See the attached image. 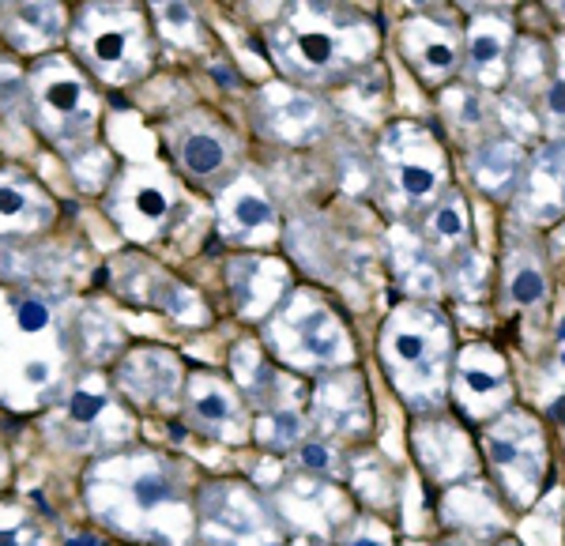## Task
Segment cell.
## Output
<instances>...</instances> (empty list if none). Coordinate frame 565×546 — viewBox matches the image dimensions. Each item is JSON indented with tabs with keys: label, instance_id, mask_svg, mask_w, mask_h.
Returning a JSON list of instances; mask_svg holds the SVG:
<instances>
[{
	"label": "cell",
	"instance_id": "484cf974",
	"mask_svg": "<svg viewBox=\"0 0 565 546\" xmlns=\"http://www.w3.org/2000/svg\"><path fill=\"white\" fill-rule=\"evenodd\" d=\"M154 20H159L162 34L170 42H181V45H193V34H196V12L189 4H154Z\"/></svg>",
	"mask_w": 565,
	"mask_h": 546
},
{
	"label": "cell",
	"instance_id": "277c9868",
	"mask_svg": "<svg viewBox=\"0 0 565 546\" xmlns=\"http://www.w3.org/2000/svg\"><path fill=\"white\" fill-rule=\"evenodd\" d=\"M79 61L106 84H129L148 72V26L132 4H87L72 20Z\"/></svg>",
	"mask_w": 565,
	"mask_h": 546
},
{
	"label": "cell",
	"instance_id": "9c48e42d",
	"mask_svg": "<svg viewBox=\"0 0 565 546\" xmlns=\"http://www.w3.org/2000/svg\"><path fill=\"white\" fill-rule=\"evenodd\" d=\"M57 204L45 189L23 170H0V238H20L53 223Z\"/></svg>",
	"mask_w": 565,
	"mask_h": 546
},
{
	"label": "cell",
	"instance_id": "4316f807",
	"mask_svg": "<svg viewBox=\"0 0 565 546\" xmlns=\"http://www.w3.org/2000/svg\"><path fill=\"white\" fill-rule=\"evenodd\" d=\"M543 295H546L543 271L535 268V264H521V268L513 271V279H509V298L527 309V306H540Z\"/></svg>",
	"mask_w": 565,
	"mask_h": 546
},
{
	"label": "cell",
	"instance_id": "d6986e66",
	"mask_svg": "<svg viewBox=\"0 0 565 546\" xmlns=\"http://www.w3.org/2000/svg\"><path fill=\"white\" fill-rule=\"evenodd\" d=\"M178 159L193 178H212L226 167L231 148L215 129H185L178 136Z\"/></svg>",
	"mask_w": 565,
	"mask_h": 546
},
{
	"label": "cell",
	"instance_id": "6da1fadb",
	"mask_svg": "<svg viewBox=\"0 0 565 546\" xmlns=\"http://www.w3.org/2000/svg\"><path fill=\"white\" fill-rule=\"evenodd\" d=\"M84 505L106 532L136 543L185 546L193 539V497L174 463L154 452H109L84 471Z\"/></svg>",
	"mask_w": 565,
	"mask_h": 546
},
{
	"label": "cell",
	"instance_id": "ac0fdd59",
	"mask_svg": "<svg viewBox=\"0 0 565 546\" xmlns=\"http://www.w3.org/2000/svg\"><path fill=\"white\" fill-rule=\"evenodd\" d=\"M457 388H460V399L471 407V411H490V407L501 404L505 396V370L494 354H468L460 366V377H457Z\"/></svg>",
	"mask_w": 565,
	"mask_h": 546
},
{
	"label": "cell",
	"instance_id": "d6a6232c",
	"mask_svg": "<svg viewBox=\"0 0 565 546\" xmlns=\"http://www.w3.org/2000/svg\"><path fill=\"white\" fill-rule=\"evenodd\" d=\"M558 12H562V15H565V4H558Z\"/></svg>",
	"mask_w": 565,
	"mask_h": 546
},
{
	"label": "cell",
	"instance_id": "f1b7e54d",
	"mask_svg": "<svg viewBox=\"0 0 565 546\" xmlns=\"http://www.w3.org/2000/svg\"><path fill=\"white\" fill-rule=\"evenodd\" d=\"M302 463L313 471H328L332 468V452L321 449V445H302Z\"/></svg>",
	"mask_w": 565,
	"mask_h": 546
},
{
	"label": "cell",
	"instance_id": "30bf717a",
	"mask_svg": "<svg viewBox=\"0 0 565 546\" xmlns=\"http://www.w3.org/2000/svg\"><path fill=\"white\" fill-rule=\"evenodd\" d=\"M185 407L196 430L207 437H218V441H242L245 430H249L242 396L231 393L223 381L204 377V373H196V377L189 381Z\"/></svg>",
	"mask_w": 565,
	"mask_h": 546
},
{
	"label": "cell",
	"instance_id": "52a82bcc",
	"mask_svg": "<svg viewBox=\"0 0 565 546\" xmlns=\"http://www.w3.org/2000/svg\"><path fill=\"white\" fill-rule=\"evenodd\" d=\"M276 347L282 351V358L298 362V366H328V362L348 358L340 324L317 306H290V313L279 317Z\"/></svg>",
	"mask_w": 565,
	"mask_h": 546
},
{
	"label": "cell",
	"instance_id": "603a6c76",
	"mask_svg": "<svg viewBox=\"0 0 565 546\" xmlns=\"http://www.w3.org/2000/svg\"><path fill=\"white\" fill-rule=\"evenodd\" d=\"M516 167H521V159H516L513 143H487V148H479L476 159H471V170H476V178L490 193H505L516 178Z\"/></svg>",
	"mask_w": 565,
	"mask_h": 546
},
{
	"label": "cell",
	"instance_id": "ffe728a7",
	"mask_svg": "<svg viewBox=\"0 0 565 546\" xmlns=\"http://www.w3.org/2000/svg\"><path fill=\"white\" fill-rule=\"evenodd\" d=\"M407 45H412V57H418V65L430 76H441V72L457 65V42H452L449 31H441L434 23L407 26Z\"/></svg>",
	"mask_w": 565,
	"mask_h": 546
},
{
	"label": "cell",
	"instance_id": "4dcf8cb0",
	"mask_svg": "<svg viewBox=\"0 0 565 546\" xmlns=\"http://www.w3.org/2000/svg\"><path fill=\"white\" fill-rule=\"evenodd\" d=\"M546 106H551L554 121H565V72H562L558 84L551 87V98H546Z\"/></svg>",
	"mask_w": 565,
	"mask_h": 546
},
{
	"label": "cell",
	"instance_id": "1f68e13d",
	"mask_svg": "<svg viewBox=\"0 0 565 546\" xmlns=\"http://www.w3.org/2000/svg\"><path fill=\"white\" fill-rule=\"evenodd\" d=\"M8 475H12V460H8V449H4V441H0V490L8 486Z\"/></svg>",
	"mask_w": 565,
	"mask_h": 546
},
{
	"label": "cell",
	"instance_id": "8992f818",
	"mask_svg": "<svg viewBox=\"0 0 565 546\" xmlns=\"http://www.w3.org/2000/svg\"><path fill=\"white\" fill-rule=\"evenodd\" d=\"M109 212L121 223V231L129 238L143 242L167 226L170 212H174V193H170L167 174L151 167H129L114 185L109 196Z\"/></svg>",
	"mask_w": 565,
	"mask_h": 546
},
{
	"label": "cell",
	"instance_id": "3957f363",
	"mask_svg": "<svg viewBox=\"0 0 565 546\" xmlns=\"http://www.w3.org/2000/svg\"><path fill=\"white\" fill-rule=\"evenodd\" d=\"M50 441L76 457L103 460L132 441V418L98 373L72 381L68 396L53 407Z\"/></svg>",
	"mask_w": 565,
	"mask_h": 546
},
{
	"label": "cell",
	"instance_id": "7a4b0ae2",
	"mask_svg": "<svg viewBox=\"0 0 565 546\" xmlns=\"http://www.w3.org/2000/svg\"><path fill=\"white\" fill-rule=\"evenodd\" d=\"M72 388V343L65 313L39 290L0 287V407L42 411Z\"/></svg>",
	"mask_w": 565,
	"mask_h": 546
},
{
	"label": "cell",
	"instance_id": "e0dca14e",
	"mask_svg": "<svg viewBox=\"0 0 565 546\" xmlns=\"http://www.w3.org/2000/svg\"><path fill=\"white\" fill-rule=\"evenodd\" d=\"M68 15L61 4H12L8 8V20H4V31L12 45L20 50H45L50 42L61 39L65 31Z\"/></svg>",
	"mask_w": 565,
	"mask_h": 546
},
{
	"label": "cell",
	"instance_id": "7c38bea8",
	"mask_svg": "<svg viewBox=\"0 0 565 546\" xmlns=\"http://www.w3.org/2000/svg\"><path fill=\"white\" fill-rule=\"evenodd\" d=\"M181 388V366L162 351H136L117 370V393L132 404L162 407L178 396Z\"/></svg>",
	"mask_w": 565,
	"mask_h": 546
},
{
	"label": "cell",
	"instance_id": "d4e9b609",
	"mask_svg": "<svg viewBox=\"0 0 565 546\" xmlns=\"http://www.w3.org/2000/svg\"><path fill=\"white\" fill-rule=\"evenodd\" d=\"M257 433L268 449H290V445L302 441V415H298L295 407H271V411L260 418Z\"/></svg>",
	"mask_w": 565,
	"mask_h": 546
},
{
	"label": "cell",
	"instance_id": "44dd1931",
	"mask_svg": "<svg viewBox=\"0 0 565 546\" xmlns=\"http://www.w3.org/2000/svg\"><path fill=\"white\" fill-rule=\"evenodd\" d=\"M505 45H509V26L498 20H479L471 26L468 39V61L471 72L482 79H498V68L505 61Z\"/></svg>",
	"mask_w": 565,
	"mask_h": 546
},
{
	"label": "cell",
	"instance_id": "2e32d148",
	"mask_svg": "<svg viewBox=\"0 0 565 546\" xmlns=\"http://www.w3.org/2000/svg\"><path fill=\"white\" fill-rule=\"evenodd\" d=\"M434 347H437V324L426 321V317H396L385 332V351L392 358V366L404 377V373H418V385L434 377Z\"/></svg>",
	"mask_w": 565,
	"mask_h": 546
},
{
	"label": "cell",
	"instance_id": "f546056e",
	"mask_svg": "<svg viewBox=\"0 0 565 546\" xmlns=\"http://www.w3.org/2000/svg\"><path fill=\"white\" fill-rule=\"evenodd\" d=\"M348 546H388V535H381L377 527L366 524V527H359V532L351 535Z\"/></svg>",
	"mask_w": 565,
	"mask_h": 546
},
{
	"label": "cell",
	"instance_id": "5b68a950",
	"mask_svg": "<svg viewBox=\"0 0 565 546\" xmlns=\"http://www.w3.org/2000/svg\"><path fill=\"white\" fill-rule=\"evenodd\" d=\"M26 87H31V103L34 114H39L42 132L57 148L68 151L76 143L90 140L98 117V98L84 79V72L72 65L68 57H42L31 72V79H26Z\"/></svg>",
	"mask_w": 565,
	"mask_h": 546
},
{
	"label": "cell",
	"instance_id": "83f0119b",
	"mask_svg": "<svg viewBox=\"0 0 565 546\" xmlns=\"http://www.w3.org/2000/svg\"><path fill=\"white\" fill-rule=\"evenodd\" d=\"M434 238L437 242H457L463 238V231H468V223H463V207L457 204V200H449L445 207H437L434 212Z\"/></svg>",
	"mask_w": 565,
	"mask_h": 546
},
{
	"label": "cell",
	"instance_id": "7402d4cb",
	"mask_svg": "<svg viewBox=\"0 0 565 546\" xmlns=\"http://www.w3.org/2000/svg\"><path fill=\"white\" fill-rule=\"evenodd\" d=\"M0 546H57L42 516H34L23 502L0 497Z\"/></svg>",
	"mask_w": 565,
	"mask_h": 546
},
{
	"label": "cell",
	"instance_id": "4fadbf2b",
	"mask_svg": "<svg viewBox=\"0 0 565 546\" xmlns=\"http://www.w3.org/2000/svg\"><path fill=\"white\" fill-rule=\"evenodd\" d=\"M309 12L302 15H290L287 31H279V53L298 65L302 72H328L340 57V34L324 23V15L317 12L313 4H306Z\"/></svg>",
	"mask_w": 565,
	"mask_h": 546
},
{
	"label": "cell",
	"instance_id": "ba28073f",
	"mask_svg": "<svg viewBox=\"0 0 565 546\" xmlns=\"http://www.w3.org/2000/svg\"><path fill=\"white\" fill-rule=\"evenodd\" d=\"M204 532L218 546H268L271 532L264 508L245 486H215L204 497Z\"/></svg>",
	"mask_w": 565,
	"mask_h": 546
},
{
	"label": "cell",
	"instance_id": "cb8c5ba5",
	"mask_svg": "<svg viewBox=\"0 0 565 546\" xmlns=\"http://www.w3.org/2000/svg\"><path fill=\"white\" fill-rule=\"evenodd\" d=\"M268 103V121L276 125V132L295 136L298 129H309L317 117V106L302 95H290V90H276V95L264 98Z\"/></svg>",
	"mask_w": 565,
	"mask_h": 546
},
{
	"label": "cell",
	"instance_id": "5bb4252c",
	"mask_svg": "<svg viewBox=\"0 0 565 546\" xmlns=\"http://www.w3.org/2000/svg\"><path fill=\"white\" fill-rule=\"evenodd\" d=\"M218 215H223V234L234 242H260L276 231V207L268 193L249 178H238L218 200Z\"/></svg>",
	"mask_w": 565,
	"mask_h": 546
},
{
	"label": "cell",
	"instance_id": "9a60e30c",
	"mask_svg": "<svg viewBox=\"0 0 565 546\" xmlns=\"http://www.w3.org/2000/svg\"><path fill=\"white\" fill-rule=\"evenodd\" d=\"M388 162L396 170V185L407 200H430L441 185V162L430 140L412 132H396L388 140Z\"/></svg>",
	"mask_w": 565,
	"mask_h": 546
},
{
	"label": "cell",
	"instance_id": "8fae6325",
	"mask_svg": "<svg viewBox=\"0 0 565 546\" xmlns=\"http://www.w3.org/2000/svg\"><path fill=\"white\" fill-rule=\"evenodd\" d=\"M490 445V460L498 463L501 471L513 482V494L527 502L535 494V482H540L543 460H540V441L532 437V426L524 418H509L490 430L487 437Z\"/></svg>",
	"mask_w": 565,
	"mask_h": 546
}]
</instances>
